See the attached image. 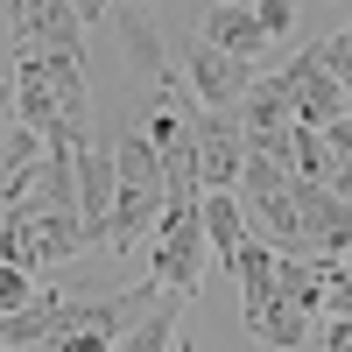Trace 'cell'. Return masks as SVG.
<instances>
[{"label":"cell","mask_w":352,"mask_h":352,"mask_svg":"<svg viewBox=\"0 0 352 352\" xmlns=\"http://www.w3.org/2000/svg\"><path fill=\"white\" fill-rule=\"evenodd\" d=\"M78 254H92L85 247V219H78V169H71V155H43L28 190L0 212V261L43 289V275H56Z\"/></svg>","instance_id":"cell-1"},{"label":"cell","mask_w":352,"mask_h":352,"mask_svg":"<svg viewBox=\"0 0 352 352\" xmlns=\"http://www.w3.org/2000/svg\"><path fill=\"white\" fill-rule=\"evenodd\" d=\"M14 120L43 134L50 155H85L92 148V78L85 56H14Z\"/></svg>","instance_id":"cell-2"},{"label":"cell","mask_w":352,"mask_h":352,"mask_svg":"<svg viewBox=\"0 0 352 352\" xmlns=\"http://www.w3.org/2000/svg\"><path fill=\"white\" fill-rule=\"evenodd\" d=\"M162 219V162L155 148L134 134L127 99H120V141H113V226H106V254H127L141 232H155Z\"/></svg>","instance_id":"cell-3"},{"label":"cell","mask_w":352,"mask_h":352,"mask_svg":"<svg viewBox=\"0 0 352 352\" xmlns=\"http://www.w3.org/2000/svg\"><path fill=\"white\" fill-rule=\"evenodd\" d=\"M99 0H21L8 8L14 56H85V28H99Z\"/></svg>","instance_id":"cell-4"},{"label":"cell","mask_w":352,"mask_h":352,"mask_svg":"<svg viewBox=\"0 0 352 352\" xmlns=\"http://www.w3.org/2000/svg\"><path fill=\"white\" fill-rule=\"evenodd\" d=\"M204 261H212V247H204V219L197 212H162L155 219V261H148V282H162L169 296H197L204 289Z\"/></svg>","instance_id":"cell-5"},{"label":"cell","mask_w":352,"mask_h":352,"mask_svg":"<svg viewBox=\"0 0 352 352\" xmlns=\"http://www.w3.org/2000/svg\"><path fill=\"white\" fill-rule=\"evenodd\" d=\"M169 56H176V71H184L190 99L204 113H240L247 85H254V64H232V56H219L212 43H197V36H169Z\"/></svg>","instance_id":"cell-6"},{"label":"cell","mask_w":352,"mask_h":352,"mask_svg":"<svg viewBox=\"0 0 352 352\" xmlns=\"http://www.w3.org/2000/svg\"><path fill=\"white\" fill-rule=\"evenodd\" d=\"M113 21V36H120V56H127V78H134V92H155V85L176 78V56H169V36L155 28L148 8H106Z\"/></svg>","instance_id":"cell-7"},{"label":"cell","mask_w":352,"mask_h":352,"mask_svg":"<svg viewBox=\"0 0 352 352\" xmlns=\"http://www.w3.org/2000/svg\"><path fill=\"white\" fill-rule=\"evenodd\" d=\"M190 141H197V184L204 190H240V169H247V134L232 113H190Z\"/></svg>","instance_id":"cell-8"},{"label":"cell","mask_w":352,"mask_h":352,"mask_svg":"<svg viewBox=\"0 0 352 352\" xmlns=\"http://www.w3.org/2000/svg\"><path fill=\"white\" fill-rule=\"evenodd\" d=\"M197 43H212L219 56H232V64H254V56H268V28H261L254 8H240V0H219V8L197 14Z\"/></svg>","instance_id":"cell-9"},{"label":"cell","mask_w":352,"mask_h":352,"mask_svg":"<svg viewBox=\"0 0 352 352\" xmlns=\"http://www.w3.org/2000/svg\"><path fill=\"white\" fill-rule=\"evenodd\" d=\"M282 78H289V92H296V127H317V134H324V127H338L345 113H352V99H345L338 85H331L324 71L310 64L303 50H296V56L282 64Z\"/></svg>","instance_id":"cell-10"},{"label":"cell","mask_w":352,"mask_h":352,"mask_svg":"<svg viewBox=\"0 0 352 352\" xmlns=\"http://www.w3.org/2000/svg\"><path fill=\"white\" fill-rule=\"evenodd\" d=\"M275 247H261V240H240V254H232V275H240V317H247V331L268 317L275 303Z\"/></svg>","instance_id":"cell-11"},{"label":"cell","mask_w":352,"mask_h":352,"mask_svg":"<svg viewBox=\"0 0 352 352\" xmlns=\"http://www.w3.org/2000/svg\"><path fill=\"white\" fill-rule=\"evenodd\" d=\"M43 134H28L21 120H8V127H0V212H8V204L28 190V176H36L43 169Z\"/></svg>","instance_id":"cell-12"},{"label":"cell","mask_w":352,"mask_h":352,"mask_svg":"<svg viewBox=\"0 0 352 352\" xmlns=\"http://www.w3.org/2000/svg\"><path fill=\"white\" fill-rule=\"evenodd\" d=\"M324 268L331 261H275V303L303 310V317H324Z\"/></svg>","instance_id":"cell-13"},{"label":"cell","mask_w":352,"mask_h":352,"mask_svg":"<svg viewBox=\"0 0 352 352\" xmlns=\"http://www.w3.org/2000/svg\"><path fill=\"white\" fill-rule=\"evenodd\" d=\"M197 219H204V247H212L226 268H232V254H240V240H247V219H240V197L232 190H204V204H197Z\"/></svg>","instance_id":"cell-14"},{"label":"cell","mask_w":352,"mask_h":352,"mask_svg":"<svg viewBox=\"0 0 352 352\" xmlns=\"http://www.w3.org/2000/svg\"><path fill=\"white\" fill-rule=\"evenodd\" d=\"M176 331H184V296H169V289H162V303L141 317V324H134L120 345H113V352H169Z\"/></svg>","instance_id":"cell-15"},{"label":"cell","mask_w":352,"mask_h":352,"mask_svg":"<svg viewBox=\"0 0 352 352\" xmlns=\"http://www.w3.org/2000/svg\"><path fill=\"white\" fill-rule=\"evenodd\" d=\"M317 324H324V317H303L289 303H268V317L254 324V338H261V352H303L317 338Z\"/></svg>","instance_id":"cell-16"},{"label":"cell","mask_w":352,"mask_h":352,"mask_svg":"<svg viewBox=\"0 0 352 352\" xmlns=\"http://www.w3.org/2000/svg\"><path fill=\"white\" fill-rule=\"evenodd\" d=\"M303 56H310V64L324 71L331 85H338L345 99H352V28H345V36L331 28V36H317V43H303Z\"/></svg>","instance_id":"cell-17"},{"label":"cell","mask_w":352,"mask_h":352,"mask_svg":"<svg viewBox=\"0 0 352 352\" xmlns=\"http://www.w3.org/2000/svg\"><path fill=\"white\" fill-rule=\"evenodd\" d=\"M324 317L352 324V261H331L324 268Z\"/></svg>","instance_id":"cell-18"},{"label":"cell","mask_w":352,"mask_h":352,"mask_svg":"<svg viewBox=\"0 0 352 352\" xmlns=\"http://www.w3.org/2000/svg\"><path fill=\"white\" fill-rule=\"evenodd\" d=\"M36 296H43V289L28 282L21 268H8V261H0V317H14V310H28Z\"/></svg>","instance_id":"cell-19"},{"label":"cell","mask_w":352,"mask_h":352,"mask_svg":"<svg viewBox=\"0 0 352 352\" xmlns=\"http://www.w3.org/2000/svg\"><path fill=\"white\" fill-rule=\"evenodd\" d=\"M254 14H261V28H268V43H282L289 28H296V8H289V0H254Z\"/></svg>","instance_id":"cell-20"},{"label":"cell","mask_w":352,"mask_h":352,"mask_svg":"<svg viewBox=\"0 0 352 352\" xmlns=\"http://www.w3.org/2000/svg\"><path fill=\"white\" fill-rule=\"evenodd\" d=\"M43 352H113V338H99V331H71V338H56V345H43Z\"/></svg>","instance_id":"cell-21"},{"label":"cell","mask_w":352,"mask_h":352,"mask_svg":"<svg viewBox=\"0 0 352 352\" xmlns=\"http://www.w3.org/2000/svg\"><path fill=\"white\" fill-rule=\"evenodd\" d=\"M317 352H352V324H338V317L317 324Z\"/></svg>","instance_id":"cell-22"},{"label":"cell","mask_w":352,"mask_h":352,"mask_svg":"<svg viewBox=\"0 0 352 352\" xmlns=\"http://www.w3.org/2000/svg\"><path fill=\"white\" fill-rule=\"evenodd\" d=\"M8 106H14V78H0V127H8Z\"/></svg>","instance_id":"cell-23"},{"label":"cell","mask_w":352,"mask_h":352,"mask_svg":"<svg viewBox=\"0 0 352 352\" xmlns=\"http://www.w3.org/2000/svg\"><path fill=\"white\" fill-rule=\"evenodd\" d=\"M176 352H197V345H190V331H176Z\"/></svg>","instance_id":"cell-24"}]
</instances>
